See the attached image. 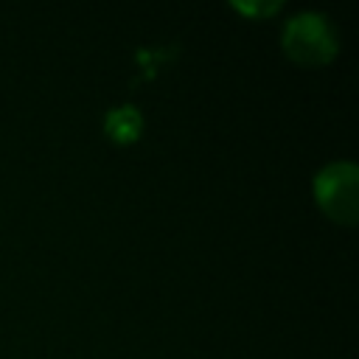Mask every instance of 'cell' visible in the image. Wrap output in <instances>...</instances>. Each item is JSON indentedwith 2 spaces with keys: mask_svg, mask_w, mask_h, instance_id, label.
<instances>
[{
  "mask_svg": "<svg viewBox=\"0 0 359 359\" xmlns=\"http://www.w3.org/2000/svg\"><path fill=\"white\" fill-rule=\"evenodd\" d=\"M283 50L300 65H325L337 53V34L323 14L303 11L286 22Z\"/></svg>",
  "mask_w": 359,
  "mask_h": 359,
  "instance_id": "1",
  "label": "cell"
},
{
  "mask_svg": "<svg viewBox=\"0 0 359 359\" xmlns=\"http://www.w3.org/2000/svg\"><path fill=\"white\" fill-rule=\"evenodd\" d=\"M356 180L359 171L351 163H331L314 177V196L320 208L342 224L356 222Z\"/></svg>",
  "mask_w": 359,
  "mask_h": 359,
  "instance_id": "2",
  "label": "cell"
},
{
  "mask_svg": "<svg viewBox=\"0 0 359 359\" xmlns=\"http://www.w3.org/2000/svg\"><path fill=\"white\" fill-rule=\"evenodd\" d=\"M140 126H143V121H140V112L135 107H121V109H112L107 115V135L112 140H121V143L135 140L140 135Z\"/></svg>",
  "mask_w": 359,
  "mask_h": 359,
  "instance_id": "3",
  "label": "cell"
},
{
  "mask_svg": "<svg viewBox=\"0 0 359 359\" xmlns=\"http://www.w3.org/2000/svg\"><path fill=\"white\" fill-rule=\"evenodd\" d=\"M278 6H280V3H247V6L236 3V8H241V11H247V14H272Z\"/></svg>",
  "mask_w": 359,
  "mask_h": 359,
  "instance_id": "4",
  "label": "cell"
}]
</instances>
